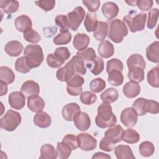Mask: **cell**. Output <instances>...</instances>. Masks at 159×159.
<instances>
[{
    "instance_id": "1",
    "label": "cell",
    "mask_w": 159,
    "mask_h": 159,
    "mask_svg": "<svg viewBox=\"0 0 159 159\" xmlns=\"http://www.w3.org/2000/svg\"><path fill=\"white\" fill-rule=\"evenodd\" d=\"M95 122L96 125L101 129L110 127L116 124L117 117L112 112L110 104L103 102L98 106Z\"/></svg>"
},
{
    "instance_id": "2",
    "label": "cell",
    "mask_w": 159,
    "mask_h": 159,
    "mask_svg": "<svg viewBox=\"0 0 159 159\" xmlns=\"http://www.w3.org/2000/svg\"><path fill=\"white\" fill-rule=\"evenodd\" d=\"M24 55L31 69L39 66L44 58L42 48L37 44H30L26 46L24 50Z\"/></svg>"
},
{
    "instance_id": "3",
    "label": "cell",
    "mask_w": 159,
    "mask_h": 159,
    "mask_svg": "<svg viewBox=\"0 0 159 159\" xmlns=\"http://www.w3.org/2000/svg\"><path fill=\"white\" fill-rule=\"evenodd\" d=\"M147 20V14L140 12L136 14V11H131L129 15L123 17V22L131 32H140L145 28Z\"/></svg>"
},
{
    "instance_id": "4",
    "label": "cell",
    "mask_w": 159,
    "mask_h": 159,
    "mask_svg": "<svg viewBox=\"0 0 159 159\" xmlns=\"http://www.w3.org/2000/svg\"><path fill=\"white\" fill-rule=\"evenodd\" d=\"M132 108L139 116H144L147 112L153 114H157L159 112V106L157 101L148 100L143 98L137 99L133 102Z\"/></svg>"
},
{
    "instance_id": "5",
    "label": "cell",
    "mask_w": 159,
    "mask_h": 159,
    "mask_svg": "<svg viewBox=\"0 0 159 159\" xmlns=\"http://www.w3.org/2000/svg\"><path fill=\"white\" fill-rule=\"evenodd\" d=\"M128 34V30L124 22L116 19L110 22L109 29L108 30V37L114 43H120L124 37Z\"/></svg>"
},
{
    "instance_id": "6",
    "label": "cell",
    "mask_w": 159,
    "mask_h": 159,
    "mask_svg": "<svg viewBox=\"0 0 159 159\" xmlns=\"http://www.w3.org/2000/svg\"><path fill=\"white\" fill-rule=\"evenodd\" d=\"M21 120V116L18 112L9 109L1 119L0 125L1 129L12 132L20 125Z\"/></svg>"
},
{
    "instance_id": "7",
    "label": "cell",
    "mask_w": 159,
    "mask_h": 159,
    "mask_svg": "<svg viewBox=\"0 0 159 159\" xmlns=\"http://www.w3.org/2000/svg\"><path fill=\"white\" fill-rule=\"evenodd\" d=\"M85 16V11L81 6L75 7L73 11L68 13L66 17L69 28L73 31L77 30Z\"/></svg>"
},
{
    "instance_id": "8",
    "label": "cell",
    "mask_w": 159,
    "mask_h": 159,
    "mask_svg": "<svg viewBox=\"0 0 159 159\" xmlns=\"http://www.w3.org/2000/svg\"><path fill=\"white\" fill-rule=\"evenodd\" d=\"M84 83V78L80 75H75L67 82L66 90L68 93L73 96H79L82 93V86Z\"/></svg>"
},
{
    "instance_id": "9",
    "label": "cell",
    "mask_w": 159,
    "mask_h": 159,
    "mask_svg": "<svg viewBox=\"0 0 159 159\" xmlns=\"http://www.w3.org/2000/svg\"><path fill=\"white\" fill-rule=\"evenodd\" d=\"M79 147L84 151H91L97 147V140L88 133H81L78 135Z\"/></svg>"
},
{
    "instance_id": "10",
    "label": "cell",
    "mask_w": 159,
    "mask_h": 159,
    "mask_svg": "<svg viewBox=\"0 0 159 159\" xmlns=\"http://www.w3.org/2000/svg\"><path fill=\"white\" fill-rule=\"evenodd\" d=\"M138 119V115L132 107L125 108L120 114V121L127 127L135 126Z\"/></svg>"
},
{
    "instance_id": "11",
    "label": "cell",
    "mask_w": 159,
    "mask_h": 159,
    "mask_svg": "<svg viewBox=\"0 0 159 159\" xmlns=\"http://www.w3.org/2000/svg\"><path fill=\"white\" fill-rule=\"evenodd\" d=\"M124 129L120 125H114L110 127L104 133V139L111 143L116 144L122 140Z\"/></svg>"
},
{
    "instance_id": "12",
    "label": "cell",
    "mask_w": 159,
    "mask_h": 159,
    "mask_svg": "<svg viewBox=\"0 0 159 159\" xmlns=\"http://www.w3.org/2000/svg\"><path fill=\"white\" fill-rule=\"evenodd\" d=\"M76 70L71 60L69 61L66 65L60 68L56 73L57 79L63 82H67L71 77L76 75Z\"/></svg>"
},
{
    "instance_id": "13",
    "label": "cell",
    "mask_w": 159,
    "mask_h": 159,
    "mask_svg": "<svg viewBox=\"0 0 159 159\" xmlns=\"http://www.w3.org/2000/svg\"><path fill=\"white\" fill-rule=\"evenodd\" d=\"M73 122L75 127L81 131L87 130L91 126L90 117L84 112H77L73 118Z\"/></svg>"
},
{
    "instance_id": "14",
    "label": "cell",
    "mask_w": 159,
    "mask_h": 159,
    "mask_svg": "<svg viewBox=\"0 0 159 159\" xmlns=\"http://www.w3.org/2000/svg\"><path fill=\"white\" fill-rule=\"evenodd\" d=\"M8 102L12 108L20 110L25 104V96L21 92H12L9 94Z\"/></svg>"
},
{
    "instance_id": "15",
    "label": "cell",
    "mask_w": 159,
    "mask_h": 159,
    "mask_svg": "<svg viewBox=\"0 0 159 159\" xmlns=\"http://www.w3.org/2000/svg\"><path fill=\"white\" fill-rule=\"evenodd\" d=\"M45 106L44 100L38 95H32L27 98V107L32 112L42 111Z\"/></svg>"
},
{
    "instance_id": "16",
    "label": "cell",
    "mask_w": 159,
    "mask_h": 159,
    "mask_svg": "<svg viewBox=\"0 0 159 159\" xmlns=\"http://www.w3.org/2000/svg\"><path fill=\"white\" fill-rule=\"evenodd\" d=\"M20 92L27 98L32 95H38L40 93L39 84L32 80L26 81L22 84Z\"/></svg>"
},
{
    "instance_id": "17",
    "label": "cell",
    "mask_w": 159,
    "mask_h": 159,
    "mask_svg": "<svg viewBox=\"0 0 159 159\" xmlns=\"http://www.w3.org/2000/svg\"><path fill=\"white\" fill-rule=\"evenodd\" d=\"M81 108L77 103L71 102L66 104L62 109V116L67 121L73 120L75 114L80 112Z\"/></svg>"
},
{
    "instance_id": "18",
    "label": "cell",
    "mask_w": 159,
    "mask_h": 159,
    "mask_svg": "<svg viewBox=\"0 0 159 159\" xmlns=\"http://www.w3.org/2000/svg\"><path fill=\"white\" fill-rule=\"evenodd\" d=\"M34 124L40 128H47L51 125L50 116L44 111H40L35 114L33 119Z\"/></svg>"
},
{
    "instance_id": "19",
    "label": "cell",
    "mask_w": 159,
    "mask_h": 159,
    "mask_svg": "<svg viewBox=\"0 0 159 159\" xmlns=\"http://www.w3.org/2000/svg\"><path fill=\"white\" fill-rule=\"evenodd\" d=\"M22 44L17 40H12L8 42L5 47V52L11 57H17L22 53L23 50Z\"/></svg>"
},
{
    "instance_id": "20",
    "label": "cell",
    "mask_w": 159,
    "mask_h": 159,
    "mask_svg": "<svg viewBox=\"0 0 159 159\" xmlns=\"http://www.w3.org/2000/svg\"><path fill=\"white\" fill-rule=\"evenodd\" d=\"M90 42L89 36L83 33H78L74 37L73 45L78 51L85 50Z\"/></svg>"
},
{
    "instance_id": "21",
    "label": "cell",
    "mask_w": 159,
    "mask_h": 159,
    "mask_svg": "<svg viewBox=\"0 0 159 159\" xmlns=\"http://www.w3.org/2000/svg\"><path fill=\"white\" fill-rule=\"evenodd\" d=\"M14 25L18 31L24 33L27 30L32 28V22L31 19L29 16L26 15H21L15 19Z\"/></svg>"
},
{
    "instance_id": "22",
    "label": "cell",
    "mask_w": 159,
    "mask_h": 159,
    "mask_svg": "<svg viewBox=\"0 0 159 159\" xmlns=\"http://www.w3.org/2000/svg\"><path fill=\"white\" fill-rule=\"evenodd\" d=\"M114 153L117 159H135L131 148L127 145H119L114 149Z\"/></svg>"
},
{
    "instance_id": "23",
    "label": "cell",
    "mask_w": 159,
    "mask_h": 159,
    "mask_svg": "<svg viewBox=\"0 0 159 159\" xmlns=\"http://www.w3.org/2000/svg\"><path fill=\"white\" fill-rule=\"evenodd\" d=\"M118 6L113 2H105L102 6V12L107 19H112L116 17L119 13Z\"/></svg>"
},
{
    "instance_id": "24",
    "label": "cell",
    "mask_w": 159,
    "mask_h": 159,
    "mask_svg": "<svg viewBox=\"0 0 159 159\" xmlns=\"http://www.w3.org/2000/svg\"><path fill=\"white\" fill-rule=\"evenodd\" d=\"M85 65L86 68L89 69L94 75H99L103 71L104 67V63L102 58L98 56H96L92 61L86 63Z\"/></svg>"
},
{
    "instance_id": "25",
    "label": "cell",
    "mask_w": 159,
    "mask_h": 159,
    "mask_svg": "<svg viewBox=\"0 0 159 159\" xmlns=\"http://www.w3.org/2000/svg\"><path fill=\"white\" fill-rule=\"evenodd\" d=\"M146 56L147 59L153 62H159V42L155 41L149 45L146 48Z\"/></svg>"
},
{
    "instance_id": "26",
    "label": "cell",
    "mask_w": 159,
    "mask_h": 159,
    "mask_svg": "<svg viewBox=\"0 0 159 159\" xmlns=\"http://www.w3.org/2000/svg\"><path fill=\"white\" fill-rule=\"evenodd\" d=\"M124 94L128 98H134L140 93V86L139 83L130 81L125 84L122 89Z\"/></svg>"
},
{
    "instance_id": "27",
    "label": "cell",
    "mask_w": 159,
    "mask_h": 159,
    "mask_svg": "<svg viewBox=\"0 0 159 159\" xmlns=\"http://www.w3.org/2000/svg\"><path fill=\"white\" fill-rule=\"evenodd\" d=\"M98 53L102 58H108L114 53V47L108 40L102 41L98 45Z\"/></svg>"
},
{
    "instance_id": "28",
    "label": "cell",
    "mask_w": 159,
    "mask_h": 159,
    "mask_svg": "<svg viewBox=\"0 0 159 159\" xmlns=\"http://www.w3.org/2000/svg\"><path fill=\"white\" fill-rule=\"evenodd\" d=\"M128 78L130 81L137 83L142 82L145 78L144 69L139 66H134L129 69Z\"/></svg>"
},
{
    "instance_id": "29",
    "label": "cell",
    "mask_w": 159,
    "mask_h": 159,
    "mask_svg": "<svg viewBox=\"0 0 159 159\" xmlns=\"http://www.w3.org/2000/svg\"><path fill=\"white\" fill-rule=\"evenodd\" d=\"M57 158V151L55 147L49 143L44 144L40 148V159H56Z\"/></svg>"
},
{
    "instance_id": "30",
    "label": "cell",
    "mask_w": 159,
    "mask_h": 159,
    "mask_svg": "<svg viewBox=\"0 0 159 159\" xmlns=\"http://www.w3.org/2000/svg\"><path fill=\"white\" fill-rule=\"evenodd\" d=\"M118 98L119 93L114 88H107L101 94V99L104 103H112L116 101Z\"/></svg>"
},
{
    "instance_id": "31",
    "label": "cell",
    "mask_w": 159,
    "mask_h": 159,
    "mask_svg": "<svg viewBox=\"0 0 159 159\" xmlns=\"http://www.w3.org/2000/svg\"><path fill=\"white\" fill-rule=\"evenodd\" d=\"M108 34V25L106 22L98 21L97 27L94 31L93 35L98 41H103Z\"/></svg>"
},
{
    "instance_id": "32",
    "label": "cell",
    "mask_w": 159,
    "mask_h": 159,
    "mask_svg": "<svg viewBox=\"0 0 159 159\" xmlns=\"http://www.w3.org/2000/svg\"><path fill=\"white\" fill-rule=\"evenodd\" d=\"M127 65L129 69L134 66H139L143 69L145 68L146 63L143 57L138 53L131 55L127 60Z\"/></svg>"
},
{
    "instance_id": "33",
    "label": "cell",
    "mask_w": 159,
    "mask_h": 159,
    "mask_svg": "<svg viewBox=\"0 0 159 159\" xmlns=\"http://www.w3.org/2000/svg\"><path fill=\"white\" fill-rule=\"evenodd\" d=\"M140 140L139 134L135 130L127 129L123 132L122 135V140L126 143L134 144L137 143Z\"/></svg>"
},
{
    "instance_id": "34",
    "label": "cell",
    "mask_w": 159,
    "mask_h": 159,
    "mask_svg": "<svg viewBox=\"0 0 159 159\" xmlns=\"http://www.w3.org/2000/svg\"><path fill=\"white\" fill-rule=\"evenodd\" d=\"M15 80V75L12 70L7 66L0 67V81L7 84H11Z\"/></svg>"
},
{
    "instance_id": "35",
    "label": "cell",
    "mask_w": 159,
    "mask_h": 159,
    "mask_svg": "<svg viewBox=\"0 0 159 159\" xmlns=\"http://www.w3.org/2000/svg\"><path fill=\"white\" fill-rule=\"evenodd\" d=\"M19 6V3L17 1L1 0L0 1V7L6 14L14 13L16 12Z\"/></svg>"
},
{
    "instance_id": "36",
    "label": "cell",
    "mask_w": 159,
    "mask_h": 159,
    "mask_svg": "<svg viewBox=\"0 0 159 159\" xmlns=\"http://www.w3.org/2000/svg\"><path fill=\"white\" fill-rule=\"evenodd\" d=\"M98 23V21L97 20L96 14L89 12L86 14L84 22V25L87 32H94L97 27Z\"/></svg>"
},
{
    "instance_id": "37",
    "label": "cell",
    "mask_w": 159,
    "mask_h": 159,
    "mask_svg": "<svg viewBox=\"0 0 159 159\" xmlns=\"http://www.w3.org/2000/svg\"><path fill=\"white\" fill-rule=\"evenodd\" d=\"M72 149L66 143L62 142H58L57 145V157L60 159L68 158L71 153Z\"/></svg>"
},
{
    "instance_id": "38",
    "label": "cell",
    "mask_w": 159,
    "mask_h": 159,
    "mask_svg": "<svg viewBox=\"0 0 159 159\" xmlns=\"http://www.w3.org/2000/svg\"><path fill=\"white\" fill-rule=\"evenodd\" d=\"M154 145L150 141H144L139 145V153L144 157H151L154 153Z\"/></svg>"
},
{
    "instance_id": "39",
    "label": "cell",
    "mask_w": 159,
    "mask_h": 159,
    "mask_svg": "<svg viewBox=\"0 0 159 159\" xmlns=\"http://www.w3.org/2000/svg\"><path fill=\"white\" fill-rule=\"evenodd\" d=\"M108 81L114 86H120L124 81V76L121 71L119 70H113L108 73Z\"/></svg>"
},
{
    "instance_id": "40",
    "label": "cell",
    "mask_w": 159,
    "mask_h": 159,
    "mask_svg": "<svg viewBox=\"0 0 159 159\" xmlns=\"http://www.w3.org/2000/svg\"><path fill=\"white\" fill-rule=\"evenodd\" d=\"M159 68L154 67L151 69L147 73V81L150 85L154 88L159 87Z\"/></svg>"
},
{
    "instance_id": "41",
    "label": "cell",
    "mask_w": 159,
    "mask_h": 159,
    "mask_svg": "<svg viewBox=\"0 0 159 159\" xmlns=\"http://www.w3.org/2000/svg\"><path fill=\"white\" fill-rule=\"evenodd\" d=\"M74 65L76 73L78 75H84L86 73V68L84 61L77 55L73 56L71 60Z\"/></svg>"
},
{
    "instance_id": "42",
    "label": "cell",
    "mask_w": 159,
    "mask_h": 159,
    "mask_svg": "<svg viewBox=\"0 0 159 159\" xmlns=\"http://www.w3.org/2000/svg\"><path fill=\"white\" fill-rule=\"evenodd\" d=\"M76 55L84 61L85 64L92 61L96 57L94 50L91 47L86 48L82 51H79L76 53Z\"/></svg>"
},
{
    "instance_id": "43",
    "label": "cell",
    "mask_w": 159,
    "mask_h": 159,
    "mask_svg": "<svg viewBox=\"0 0 159 159\" xmlns=\"http://www.w3.org/2000/svg\"><path fill=\"white\" fill-rule=\"evenodd\" d=\"M90 89L94 93L101 92L106 86V82L101 78H97L93 80L90 83Z\"/></svg>"
},
{
    "instance_id": "44",
    "label": "cell",
    "mask_w": 159,
    "mask_h": 159,
    "mask_svg": "<svg viewBox=\"0 0 159 159\" xmlns=\"http://www.w3.org/2000/svg\"><path fill=\"white\" fill-rule=\"evenodd\" d=\"M23 36L24 39L27 42L30 43H36L40 42L41 40V37L39 34L37 32L35 31L34 29H32V28L25 31L24 32Z\"/></svg>"
},
{
    "instance_id": "45",
    "label": "cell",
    "mask_w": 159,
    "mask_h": 159,
    "mask_svg": "<svg viewBox=\"0 0 159 159\" xmlns=\"http://www.w3.org/2000/svg\"><path fill=\"white\" fill-rule=\"evenodd\" d=\"M15 69L17 71L22 73H27L31 70L27 63L25 57H20L16 60L15 63Z\"/></svg>"
},
{
    "instance_id": "46",
    "label": "cell",
    "mask_w": 159,
    "mask_h": 159,
    "mask_svg": "<svg viewBox=\"0 0 159 159\" xmlns=\"http://www.w3.org/2000/svg\"><path fill=\"white\" fill-rule=\"evenodd\" d=\"M56 24L59 27L61 33L68 32L69 25L67 19V17L65 15H58L55 19Z\"/></svg>"
},
{
    "instance_id": "47",
    "label": "cell",
    "mask_w": 159,
    "mask_h": 159,
    "mask_svg": "<svg viewBox=\"0 0 159 159\" xmlns=\"http://www.w3.org/2000/svg\"><path fill=\"white\" fill-rule=\"evenodd\" d=\"M71 37L72 36L70 32L60 33L55 37L53 42L55 45H66L71 41Z\"/></svg>"
},
{
    "instance_id": "48",
    "label": "cell",
    "mask_w": 159,
    "mask_h": 159,
    "mask_svg": "<svg viewBox=\"0 0 159 159\" xmlns=\"http://www.w3.org/2000/svg\"><path fill=\"white\" fill-rule=\"evenodd\" d=\"M123 63L120 60L117 58H112L107 62L106 71L107 73L113 70H119L122 71L123 70Z\"/></svg>"
},
{
    "instance_id": "49",
    "label": "cell",
    "mask_w": 159,
    "mask_h": 159,
    "mask_svg": "<svg viewBox=\"0 0 159 159\" xmlns=\"http://www.w3.org/2000/svg\"><path fill=\"white\" fill-rule=\"evenodd\" d=\"M159 15V11L157 8H153L148 12L147 22V27L149 29H153L157 25Z\"/></svg>"
},
{
    "instance_id": "50",
    "label": "cell",
    "mask_w": 159,
    "mask_h": 159,
    "mask_svg": "<svg viewBox=\"0 0 159 159\" xmlns=\"http://www.w3.org/2000/svg\"><path fill=\"white\" fill-rule=\"evenodd\" d=\"M97 100L96 95L90 91H84L81 94L80 101L86 105H91L94 103Z\"/></svg>"
},
{
    "instance_id": "51",
    "label": "cell",
    "mask_w": 159,
    "mask_h": 159,
    "mask_svg": "<svg viewBox=\"0 0 159 159\" xmlns=\"http://www.w3.org/2000/svg\"><path fill=\"white\" fill-rule=\"evenodd\" d=\"M62 141L66 144H68L72 150H76L79 147V142L78 136L73 134H66L65 135L62 139Z\"/></svg>"
},
{
    "instance_id": "52",
    "label": "cell",
    "mask_w": 159,
    "mask_h": 159,
    "mask_svg": "<svg viewBox=\"0 0 159 159\" xmlns=\"http://www.w3.org/2000/svg\"><path fill=\"white\" fill-rule=\"evenodd\" d=\"M54 54L61 60L63 61L64 62L68 60L71 53L68 50V48L66 47H60L57 48L55 50Z\"/></svg>"
},
{
    "instance_id": "53",
    "label": "cell",
    "mask_w": 159,
    "mask_h": 159,
    "mask_svg": "<svg viewBox=\"0 0 159 159\" xmlns=\"http://www.w3.org/2000/svg\"><path fill=\"white\" fill-rule=\"evenodd\" d=\"M47 63L48 65L53 68H57L61 66L65 62L58 58L54 53L48 55L47 57Z\"/></svg>"
},
{
    "instance_id": "54",
    "label": "cell",
    "mask_w": 159,
    "mask_h": 159,
    "mask_svg": "<svg viewBox=\"0 0 159 159\" xmlns=\"http://www.w3.org/2000/svg\"><path fill=\"white\" fill-rule=\"evenodd\" d=\"M35 3L38 7L42 9L45 11H52L55 6V1L54 0H40L35 1Z\"/></svg>"
},
{
    "instance_id": "55",
    "label": "cell",
    "mask_w": 159,
    "mask_h": 159,
    "mask_svg": "<svg viewBox=\"0 0 159 159\" xmlns=\"http://www.w3.org/2000/svg\"><path fill=\"white\" fill-rule=\"evenodd\" d=\"M82 2L87 7L88 11L91 12H96L98 10L101 4L100 1H98V0H95V1L84 0V1H83Z\"/></svg>"
},
{
    "instance_id": "56",
    "label": "cell",
    "mask_w": 159,
    "mask_h": 159,
    "mask_svg": "<svg viewBox=\"0 0 159 159\" xmlns=\"http://www.w3.org/2000/svg\"><path fill=\"white\" fill-rule=\"evenodd\" d=\"M153 4V1L152 0H138L136 1V6L139 9L143 11H147L150 10Z\"/></svg>"
},
{
    "instance_id": "57",
    "label": "cell",
    "mask_w": 159,
    "mask_h": 159,
    "mask_svg": "<svg viewBox=\"0 0 159 159\" xmlns=\"http://www.w3.org/2000/svg\"><path fill=\"white\" fill-rule=\"evenodd\" d=\"M115 145L116 144L110 143L103 137L99 143V148L106 152H111L114 149Z\"/></svg>"
},
{
    "instance_id": "58",
    "label": "cell",
    "mask_w": 159,
    "mask_h": 159,
    "mask_svg": "<svg viewBox=\"0 0 159 159\" xmlns=\"http://www.w3.org/2000/svg\"><path fill=\"white\" fill-rule=\"evenodd\" d=\"M92 158H111V157L109 155L103 152H97L93 155Z\"/></svg>"
},
{
    "instance_id": "59",
    "label": "cell",
    "mask_w": 159,
    "mask_h": 159,
    "mask_svg": "<svg viewBox=\"0 0 159 159\" xmlns=\"http://www.w3.org/2000/svg\"><path fill=\"white\" fill-rule=\"evenodd\" d=\"M0 84H1V89L0 96H2L7 93V86L6 83H3L2 81H0Z\"/></svg>"
},
{
    "instance_id": "60",
    "label": "cell",
    "mask_w": 159,
    "mask_h": 159,
    "mask_svg": "<svg viewBox=\"0 0 159 159\" xmlns=\"http://www.w3.org/2000/svg\"><path fill=\"white\" fill-rule=\"evenodd\" d=\"M125 2L132 6H136V1H125Z\"/></svg>"
}]
</instances>
